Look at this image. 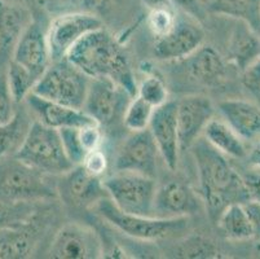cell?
<instances>
[{
    "instance_id": "cell-1",
    "label": "cell",
    "mask_w": 260,
    "mask_h": 259,
    "mask_svg": "<svg viewBox=\"0 0 260 259\" xmlns=\"http://www.w3.org/2000/svg\"><path fill=\"white\" fill-rule=\"evenodd\" d=\"M189 149L197 165L201 197L212 222H216L221 211L231 204H245L251 199L243 178L205 137H198Z\"/></svg>"
},
{
    "instance_id": "cell-2",
    "label": "cell",
    "mask_w": 260,
    "mask_h": 259,
    "mask_svg": "<svg viewBox=\"0 0 260 259\" xmlns=\"http://www.w3.org/2000/svg\"><path fill=\"white\" fill-rule=\"evenodd\" d=\"M66 59L91 79L108 78L136 96L138 84L128 57L104 26L84 35L70 49Z\"/></svg>"
},
{
    "instance_id": "cell-3",
    "label": "cell",
    "mask_w": 260,
    "mask_h": 259,
    "mask_svg": "<svg viewBox=\"0 0 260 259\" xmlns=\"http://www.w3.org/2000/svg\"><path fill=\"white\" fill-rule=\"evenodd\" d=\"M58 197L53 175L21 162L13 156L0 161V201L38 204Z\"/></svg>"
},
{
    "instance_id": "cell-4",
    "label": "cell",
    "mask_w": 260,
    "mask_h": 259,
    "mask_svg": "<svg viewBox=\"0 0 260 259\" xmlns=\"http://www.w3.org/2000/svg\"><path fill=\"white\" fill-rule=\"evenodd\" d=\"M94 211L108 224L132 239L141 241H157L183 234L188 228V217L158 218L135 215L120 211L109 197L100 199L93 206Z\"/></svg>"
},
{
    "instance_id": "cell-5",
    "label": "cell",
    "mask_w": 260,
    "mask_h": 259,
    "mask_svg": "<svg viewBox=\"0 0 260 259\" xmlns=\"http://www.w3.org/2000/svg\"><path fill=\"white\" fill-rule=\"evenodd\" d=\"M13 157L53 177L65 174L74 167L65 153L60 131L39 121L31 123L29 132Z\"/></svg>"
},
{
    "instance_id": "cell-6",
    "label": "cell",
    "mask_w": 260,
    "mask_h": 259,
    "mask_svg": "<svg viewBox=\"0 0 260 259\" xmlns=\"http://www.w3.org/2000/svg\"><path fill=\"white\" fill-rule=\"evenodd\" d=\"M91 78L68 59L49 64L32 87V94L42 99L72 108L83 109Z\"/></svg>"
},
{
    "instance_id": "cell-7",
    "label": "cell",
    "mask_w": 260,
    "mask_h": 259,
    "mask_svg": "<svg viewBox=\"0 0 260 259\" xmlns=\"http://www.w3.org/2000/svg\"><path fill=\"white\" fill-rule=\"evenodd\" d=\"M109 198L120 211L135 215L153 217L157 183L154 178L115 171V174L103 180Z\"/></svg>"
},
{
    "instance_id": "cell-8",
    "label": "cell",
    "mask_w": 260,
    "mask_h": 259,
    "mask_svg": "<svg viewBox=\"0 0 260 259\" xmlns=\"http://www.w3.org/2000/svg\"><path fill=\"white\" fill-rule=\"evenodd\" d=\"M103 26L101 18L93 12H69L56 16L47 28L51 63L66 59L84 35Z\"/></svg>"
},
{
    "instance_id": "cell-9",
    "label": "cell",
    "mask_w": 260,
    "mask_h": 259,
    "mask_svg": "<svg viewBox=\"0 0 260 259\" xmlns=\"http://www.w3.org/2000/svg\"><path fill=\"white\" fill-rule=\"evenodd\" d=\"M132 95L108 78L89 80L83 110L100 127H109L123 120Z\"/></svg>"
},
{
    "instance_id": "cell-10",
    "label": "cell",
    "mask_w": 260,
    "mask_h": 259,
    "mask_svg": "<svg viewBox=\"0 0 260 259\" xmlns=\"http://www.w3.org/2000/svg\"><path fill=\"white\" fill-rule=\"evenodd\" d=\"M103 244L91 227L68 223L54 235L49 246V256L54 259L103 258Z\"/></svg>"
},
{
    "instance_id": "cell-11",
    "label": "cell",
    "mask_w": 260,
    "mask_h": 259,
    "mask_svg": "<svg viewBox=\"0 0 260 259\" xmlns=\"http://www.w3.org/2000/svg\"><path fill=\"white\" fill-rule=\"evenodd\" d=\"M205 42V33L197 20L184 13L177 16L174 28L167 35L155 39L154 54L163 61L185 60Z\"/></svg>"
},
{
    "instance_id": "cell-12",
    "label": "cell",
    "mask_w": 260,
    "mask_h": 259,
    "mask_svg": "<svg viewBox=\"0 0 260 259\" xmlns=\"http://www.w3.org/2000/svg\"><path fill=\"white\" fill-rule=\"evenodd\" d=\"M159 151L148 128L132 132L119 148L115 158V171H128L145 177L157 175V158Z\"/></svg>"
},
{
    "instance_id": "cell-13",
    "label": "cell",
    "mask_w": 260,
    "mask_h": 259,
    "mask_svg": "<svg viewBox=\"0 0 260 259\" xmlns=\"http://www.w3.org/2000/svg\"><path fill=\"white\" fill-rule=\"evenodd\" d=\"M211 100L202 95H190L176 101V121L180 152L186 151L203 134L207 123L214 118Z\"/></svg>"
},
{
    "instance_id": "cell-14",
    "label": "cell",
    "mask_w": 260,
    "mask_h": 259,
    "mask_svg": "<svg viewBox=\"0 0 260 259\" xmlns=\"http://www.w3.org/2000/svg\"><path fill=\"white\" fill-rule=\"evenodd\" d=\"M61 177L62 179L57 183L58 196L73 208H93L100 199L109 197L103 179L87 172L80 165L74 166Z\"/></svg>"
},
{
    "instance_id": "cell-15",
    "label": "cell",
    "mask_w": 260,
    "mask_h": 259,
    "mask_svg": "<svg viewBox=\"0 0 260 259\" xmlns=\"http://www.w3.org/2000/svg\"><path fill=\"white\" fill-rule=\"evenodd\" d=\"M12 60L27 69L37 80L42 77L51 64V54L47 42V30L42 27L40 21L31 20L26 26L13 49Z\"/></svg>"
},
{
    "instance_id": "cell-16",
    "label": "cell",
    "mask_w": 260,
    "mask_h": 259,
    "mask_svg": "<svg viewBox=\"0 0 260 259\" xmlns=\"http://www.w3.org/2000/svg\"><path fill=\"white\" fill-rule=\"evenodd\" d=\"M148 130L154 139L159 154L170 170L175 171L179 163L180 144L176 121V101H167L154 109Z\"/></svg>"
},
{
    "instance_id": "cell-17",
    "label": "cell",
    "mask_w": 260,
    "mask_h": 259,
    "mask_svg": "<svg viewBox=\"0 0 260 259\" xmlns=\"http://www.w3.org/2000/svg\"><path fill=\"white\" fill-rule=\"evenodd\" d=\"M200 210V203L190 188L181 180L171 179L157 185L153 217H188Z\"/></svg>"
},
{
    "instance_id": "cell-18",
    "label": "cell",
    "mask_w": 260,
    "mask_h": 259,
    "mask_svg": "<svg viewBox=\"0 0 260 259\" xmlns=\"http://www.w3.org/2000/svg\"><path fill=\"white\" fill-rule=\"evenodd\" d=\"M25 101L27 106L34 111L39 122L56 130L69 127L80 128L96 123L83 109L72 108V106L49 101L32 92L26 96Z\"/></svg>"
},
{
    "instance_id": "cell-19",
    "label": "cell",
    "mask_w": 260,
    "mask_h": 259,
    "mask_svg": "<svg viewBox=\"0 0 260 259\" xmlns=\"http://www.w3.org/2000/svg\"><path fill=\"white\" fill-rule=\"evenodd\" d=\"M29 9L18 0H0V64L12 57L26 26L31 22Z\"/></svg>"
},
{
    "instance_id": "cell-20",
    "label": "cell",
    "mask_w": 260,
    "mask_h": 259,
    "mask_svg": "<svg viewBox=\"0 0 260 259\" xmlns=\"http://www.w3.org/2000/svg\"><path fill=\"white\" fill-rule=\"evenodd\" d=\"M219 111L242 140L260 137V108L241 99H229L219 103Z\"/></svg>"
},
{
    "instance_id": "cell-21",
    "label": "cell",
    "mask_w": 260,
    "mask_h": 259,
    "mask_svg": "<svg viewBox=\"0 0 260 259\" xmlns=\"http://www.w3.org/2000/svg\"><path fill=\"white\" fill-rule=\"evenodd\" d=\"M188 74L196 82L216 87L225 82L228 69L220 53L210 46H201L185 59Z\"/></svg>"
},
{
    "instance_id": "cell-22",
    "label": "cell",
    "mask_w": 260,
    "mask_h": 259,
    "mask_svg": "<svg viewBox=\"0 0 260 259\" xmlns=\"http://www.w3.org/2000/svg\"><path fill=\"white\" fill-rule=\"evenodd\" d=\"M40 231L35 219L0 229V259H26L34 254Z\"/></svg>"
},
{
    "instance_id": "cell-23",
    "label": "cell",
    "mask_w": 260,
    "mask_h": 259,
    "mask_svg": "<svg viewBox=\"0 0 260 259\" xmlns=\"http://www.w3.org/2000/svg\"><path fill=\"white\" fill-rule=\"evenodd\" d=\"M260 57V40L247 23L238 21L228 42V59L240 71Z\"/></svg>"
},
{
    "instance_id": "cell-24",
    "label": "cell",
    "mask_w": 260,
    "mask_h": 259,
    "mask_svg": "<svg viewBox=\"0 0 260 259\" xmlns=\"http://www.w3.org/2000/svg\"><path fill=\"white\" fill-rule=\"evenodd\" d=\"M205 139L211 147L225 157L243 158L246 156V147L243 140L225 121L212 118L203 130Z\"/></svg>"
},
{
    "instance_id": "cell-25",
    "label": "cell",
    "mask_w": 260,
    "mask_h": 259,
    "mask_svg": "<svg viewBox=\"0 0 260 259\" xmlns=\"http://www.w3.org/2000/svg\"><path fill=\"white\" fill-rule=\"evenodd\" d=\"M206 9L210 13L242 21L256 33L260 30V0H211Z\"/></svg>"
},
{
    "instance_id": "cell-26",
    "label": "cell",
    "mask_w": 260,
    "mask_h": 259,
    "mask_svg": "<svg viewBox=\"0 0 260 259\" xmlns=\"http://www.w3.org/2000/svg\"><path fill=\"white\" fill-rule=\"evenodd\" d=\"M215 223L226 240L246 241L252 239L251 223L243 204H231L226 206Z\"/></svg>"
},
{
    "instance_id": "cell-27",
    "label": "cell",
    "mask_w": 260,
    "mask_h": 259,
    "mask_svg": "<svg viewBox=\"0 0 260 259\" xmlns=\"http://www.w3.org/2000/svg\"><path fill=\"white\" fill-rule=\"evenodd\" d=\"M31 122L21 109L16 111L11 121L0 125V161L17 152L26 137Z\"/></svg>"
},
{
    "instance_id": "cell-28",
    "label": "cell",
    "mask_w": 260,
    "mask_h": 259,
    "mask_svg": "<svg viewBox=\"0 0 260 259\" xmlns=\"http://www.w3.org/2000/svg\"><path fill=\"white\" fill-rule=\"evenodd\" d=\"M6 75L9 91H11L12 97L16 101V104L23 101L26 96L32 91V87L37 83L34 75L27 69H25L13 60L9 61Z\"/></svg>"
},
{
    "instance_id": "cell-29",
    "label": "cell",
    "mask_w": 260,
    "mask_h": 259,
    "mask_svg": "<svg viewBox=\"0 0 260 259\" xmlns=\"http://www.w3.org/2000/svg\"><path fill=\"white\" fill-rule=\"evenodd\" d=\"M154 108L139 96L132 97L123 114V125L129 131H143L149 127Z\"/></svg>"
},
{
    "instance_id": "cell-30",
    "label": "cell",
    "mask_w": 260,
    "mask_h": 259,
    "mask_svg": "<svg viewBox=\"0 0 260 259\" xmlns=\"http://www.w3.org/2000/svg\"><path fill=\"white\" fill-rule=\"evenodd\" d=\"M35 217L37 210L34 204H7L0 201V229L29 223Z\"/></svg>"
},
{
    "instance_id": "cell-31",
    "label": "cell",
    "mask_w": 260,
    "mask_h": 259,
    "mask_svg": "<svg viewBox=\"0 0 260 259\" xmlns=\"http://www.w3.org/2000/svg\"><path fill=\"white\" fill-rule=\"evenodd\" d=\"M136 96L155 109L169 101V90L162 78L149 75L140 83V85H138Z\"/></svg>"
},
{
    "instance_id": "cell-32",
    "label": "cell",
    "mask_w": 260,
    "mask_h": 259,
    "mask_svg": "<svg viewBox=\"0 0 260 259\" xmlns=\"http://www.w3.org/2000/svg\"><path fill=\"white\" fill-rule=\"evenodd\" d=\"M177 21V14L172 11L171 6L150 9L146 16V26L155 39L169 34Z\"/></svg>"
},
{
    "instance_id": "cell-33",
    "label": "cell",
    "mask_w": 260,
    "mask_h": 259,
    "mask_svg": "<svg viewBox=\"0 0 260 259\" xmlns=\"http://www.w3.org/2000/svg\"><path fill=\"white\" fill-rule=\"evenodd\" d=\"M58 131H60L65 153L70 160V162L74 166L80 165L83 162V158L87 153L84 151L83 146H82V142H80L79 128H61Z\"/></svg>"
},
{
    "instance_id": "cell-34",
    "label": "cell",
    "mask_w": 260,
    "mask_h": 259,
    "mask_svg": "<svg viewBox=\"0 0 260 259\" xmlns=\"http://www.w3.org/2000/svg\"><path fill=\"white\" fill-rule=\"evenodd\" d=\"M16 101L12 97L7 82L6 73L0 75V125L8 122L13 118L17 109L15 108Z\"/></svg>"
},
{
    "instance_id": "cell-35",
    "label": "cell",
    "mask_w": 260,
    "mask_h": 259,
    "mask_svg": "<svg viewBox=\"0 0 260 259\" xmlns=\"http://www.w3.org/2000/svg\"><path fill=\"white\" fill-rule=\"evenodd\" d=\"M180 255L186 258H210L216 256L214 246L209 241H203L201 239H190L185 241L180 248Z\"/></svg>"
},
{
    "instance_id": "cell-36",
    "label": "cell",
    "mask_w": 260,
    "mask_h": 259,
    "mask_svg": "<svg viewBox=\"0 0 260 259\" xmlns=\"http://www.w3.org/2000/svg\"><path fill=\"white\" fill-rule=\"evenodd\" d=\"M108 157H106L105 152L103 148L94 149V151L88 152L84 156L83 162L80 163V166L89 172V174L94 175V177H103L105 174L106 168H108Z\"/></svg>"
},
{
    "instance_id": "cell-37",
    "label": "cell",
    "mask_w": 260,
    "mask_h": 259,
    "mask_svg": "<svg viewBox=\"0 0 260 259\" xmlns=\"http://www.w3.org/2000/svg\"><path fill=\"white\" fill-rule=\"evenodd\" d=\"M79 139L86 153L101 148L104 141V135L99 125H88L79 128Z\"/></svg>"
},
{
    "instance_id": "cell-38",
    "label": "cell",
    "mask_w": 260,
    "mask_h": 259,
    "mask_svg": "<svg viewBox=\"0 0 260 259\" xmlns=\"http://www.w3.org/2000/svg\"><path fill=\"white\" fill-rule=\"evenodd\" d=\"M170 2L184 13L188 14L189 17L197 20L198 22L206 16L207 9L202 0H170Z\"/></svg>"
},
{
    "instance_id": "cell-39",
    "label": "cell",
    "mask_w": 260,
    "mask_h": 259,
    "mask_svg": "<svg viewBox=\"0 0 260 259\" xmlns=\"http://www.w3.org/2000/svg\"><path fill=\"white\" fill-rule=\"evenodd\" d=\"M242 73V83L252 94L260 95V57L250 64Z\"/></svg>"
},
{
    "instance_id": "cell-40",
    "label": "cell",
    "mask_w": 260,
    "mask_h": 259,
    "mask_svg": "<svg viewBox=\"0 0 260 259\" xmlns=\"http://www.w3.org/2000/svg\"><path fill=\"white\" fill-rule=\"evenodd\" d=\"M243 208L251 223L252 239L256 242H260V203L255 199H249L243 204Z\"/></svg>"
},
{
    "instance_id": "cell-41",
    "label": "cell",
    "mask_w": 260,
    "mask_h": 259,
    "mask_svg": "<svg viewBox=\"0 0 260 259\" xmlns=\"http://www.w3.org/2000/svg\"><path fill=\"white\" fill-rule=\"evenodd\" d=\"M245 184L249 189V193L251 199L259 201L260 203V177L259 175H249V177L243 178Z\"/></svg>"
},
{
    "instance_id": "cell-42",
    "label": "cell",
    "mask_w": 260,
    "mask_h": 259,
    "mask_svg": "<svg viewBox=\"0 0 260 259\" xmlns=\"http://www.w3.org/2000/svg\"><path fill=\"white\" fill-rule=\"evenodd\" d=\"M80 2L89 11L104 12L108 8H110L113 2H115V0H80Z\"/></svg>"
},
{
    "instance_id": "cell-43",
    "label": "cell",
    "mask_w": 260,
    "mask_h": 259,
    "mask_svg": "<svg viewBox=\"0 0 260 259\" xmlns=\"http://www.w3.org/2000/svg\"><path fill=\"white\" fill-rule=\"evenodd\" d=\"M247 160H249L250 165L256 168H260V141L250 151Z\"/></svg>"
},
{
    "instance_id": "cell-44",
    "label": "cell",
    "mask_w": 260,
    "mask_h": 259,
    "mask_svg": "<svg viewBox=\"0 0 260 259\" xmlns=\"http://www.w3.org/2000/svg\"><path fill=\"white\" fill-rule=\"evenodd\" d=\"M141 3L144 4V7H146L150 11V9L159 8V7L170 6L171 2L170 0H141Z\"/></svg>"
},
{
    "instance_id": "cell-45",
    "label": "cell",
    "mask_w": 260,
    "mask_h": 259,
    "mask_svg": "<svg viewBox=\"0 0 260 259\" xmlns=\"http://www.w3.org/2000/svg\"><path fill=\"white\" fill-rule=\"evenodd\" d=\"M256 253L257 255L260 256V242H257V248H256Z\"/></svg>"
},
{
    "instance_id": "cell-46",
    "label": "cell",
    "mask_w": 260,
    "mask_h": 259,
    "mask_svg": "<svg viewBox=\"0 0 260 259\" xmlns=\"http://www.w3.org/2000/svg\"><path fill=\"white\" fill-rule=\"evenodd\" d=\"M203 2V4H205V7H206V4L209 3V2H211V0H202Z\"/></svg>"
},
{
    "instance_id": "cell-47",
    "label": "cell",
    "mask_w": 260,
    "mask_h": 259,
    "mask_svg": "<svg viewBox=\"0 0 260 259\" xmlns=\"http://www.w3.org/2000/svg\"><path fill=\"white\" fill-rule=\"evenodd\" d=\"M18 2H22V0H18Z\"/></svg>"
}]
</instances>
